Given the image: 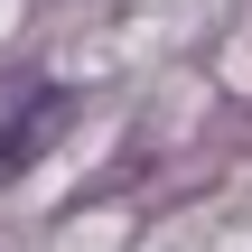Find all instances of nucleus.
<instances>
[{"instance_id":"obj_1","label":"nucleus","mask_w":252,"mask_h":252,"mask_svg":"<svg viewBox=\"0 0 252 252\" xmlns=\"http://www.w3.org/2000/svg\"><path fill=\"white\" fill-rule=\"evenodd\" d=\"M65 131H75V94H65V84H37V94L19 103V122H0V178L37 168Z\"/></svg>"}]
</instances>
